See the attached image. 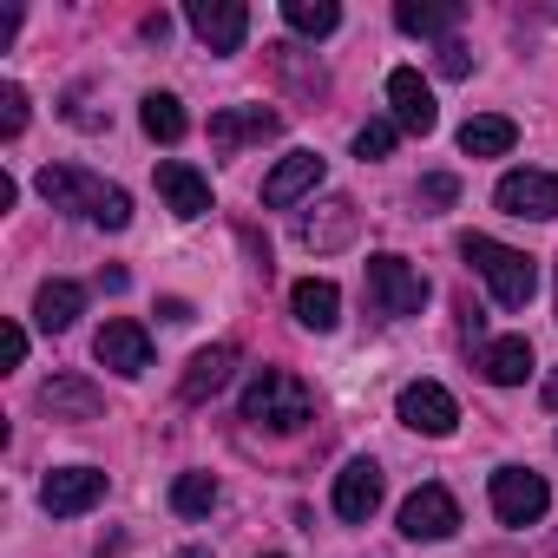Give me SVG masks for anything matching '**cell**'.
I'll return each instance as SVG.
<instances>
[{
  "instance_id": "12",
  "label": "cell",
  "mask_w": 558,
  "mask_h": 558,
  "mask_svg": "<svg viewBox=\"0 0 558 558\" xmlns=\"http://www.w3.org/2000/svg\"><path fill=\"white\" fill-rule=\"evenodd\" d=\"M283 132V112H269V106H223L210 119V145L217 151H243V145H263Z\"/></svg>"
},
{
  "instance_id": "20",
  "label": "cell",
  "mask_w": 558,
  "mask_h": 558,
  "mask_svg": "<svg viewBox=\"0 0 558 558\" xmlns=\"http://www.w3.org/2000/svg\"><path fill=\"white\" fill-rule=\"evenodd\" d=\"M460 0H401V8H395V27L401 34H414V40H453V27H460Z\"/></svg>"
},
{
  "instance_id": "34",
  "label": "cell",
  "mask_w": 558,
  "mask_h": 558,
  "mask_svg": "<svg viewBox=\"0 0 558 558\" xmlns=\"http://www.w3.org/2000/svg\"><path fill=\"white\" fill-rule=\"evenodd\" d=\"M125 283H132V276H125V269H119V263H112V269H99V290H112V296H119V290H125Z\"/></svg>"
},
{
  "instance_id": "25",
  "label": "cell",
  "mask_w": 558,
  "mask_h": 558,
  "mask_svg": "<svg viewBox=\"0 0 558 558\" xmlns=\"http://www.w3.org/2000/svg\"><path fill=\"white\" fill-rule=\"evenodd\" d=\"M138 125H145V138H158V145H178V138L191 132V119H184V106H178L171 93H145V99H138Z\"/></svg>"
},
{
  "instance_id": "5",
  "label": "cell",
  "mask_w": 558,
  "mask_h": 558,
  "mask_svg": "<svg viewBox=\"0 0 558 558\" xmlns=\"http://www.w3.org/2000/svg\"><path fill=\"white\" fill-rule=\"evenodd\" d=\"M401 532H408L414 545L453 538V532H460V499H453L447 486H414V493L401 499Z\"/></svg>"
},
{
  "instance_id": "37",
  "label": "cell",
  "mask_w": 558,
  "mask_h": 558,
  "mask_svg": "<svg viewBox=\"0 0 558 558\" xmlns=\"http://www.w3.org/2000/svg\"><path fill=\"white\" fill-rule=\"evenodd\" d=\"M269 558H276V551H269Z\"/></svg>"
},
{
  "instance_id": "21",
  "label": "cell",
  "mask_w": 558,
  "mask_h": 558,
  "mask_svg": "<svg viewBox=\"0 0 558 558\" xmlns=\"http://www.w3.org/2000/svg\"><path fill=\"white\" fill-rule=\"evenodd\" d=\"M290 310H296V323H303V329L329 336V329L342 323V290L329 283V276H303V283L290 290Z\"/></svg>"
},
{
  "instance_id": "24",
  "label": "cell",
  "mask_w": 558,
  "mask_h": 558,
  "mask_svg": "<svg viewBox=\"0 0 558 558\" xmlns=\"http://www.w3.org/2000/svg\"><path fill=\"white\" fill-rule=\"evenodd\" d=\"M512 145H519V125L499 119V112H480V119L460 125V151H466V158H506Z\"/></svg>"
},
{
  "instance_id": "18",
  "label": "cell",
  "mask_w": 558,
  "mask_h": 558,
  "mask_svg": "<svg viewBox=\"0 0 558 558\" xmlns=\"http://www.w3.org/2000/svg\"><path fill=\"white\" fill-rule=\"evenodd\" d=\"M473 368L493 388H519V381H532V342L525 336H493V342L473 349Z\"/></svg>"
},
{
  "instance_id": "4",
  "label": "cell",
  "mask_w": 558,
  "mask_h": 558,
  "mask_svg": "<svg viewBox=\"0 0 558 558\" xmlns=\"http://www.w3.org/2000/svg\"><path fill=\"white\" fill-rule=\"evenodd\" d=\"M545 506H551V486L538 473H525V466H499L493 473V519L499 525H538Z\"/></svg>"
},
{
  "instance_id": "2",
  "label": "cell",
  "mask_w": 558,
  "mask_h": 558,
  "mask_svg": "<svg viewBox=\"0 0 558 558\" xmlns=\"http://www.w3.org/2000/svg\"><path fill=\"white\" fill-rule=\"evenodd\" d=\"M460 256L486 276V290H493V303L499 310H525L532 296H538V269H532V256L525 250H506L499 236H460Z\"/></svg>"
},
{
  "instance_id": "7",
  "label": "cell",
  "mask_w": 558,
  "mask_h": 558,
  "mask_svg": "<svg viewBox=\"0 0 558 558\" xmlns=\"http://www.w3.org/2000/svg\"><path fill=\"white\" fill-rule=\"evenodd\" d=\"M493 204H499L506 217L545 223V217H558V171H506V178L493 184Z\"/></svg>"
},
{
  "instance_id": "29",
  "label": "cell",
  "mask_w": 558,
  "mask_h": 558,
  "mask_svg": "<svg viewBox=\"0 0 558 558\" xmlns=\"http://www.w3.org/2000/svg\"><path fill=\"white\" fill-rule=\"evenodd\" d=\"M453 197H460V178H453V171H427V178H421V191H414V204H421L427 217H434V210H447Z\"/></svg>"
},
{
  "instance_id": "6",
  "label": "cell",
  "mask_w": 558,
  "mask_h": 558,
  "mask_svg": "<svg viewBox=\"0 0 558 558\" xmlns=\"http://www.w3.org/2000/svg\"><path fill=\"white\" fill-rule=\"evenodd\" d=\"M395 414H401V427H414V434H427V440H447V434L460 427V401H453L440 381H408L401 401H395Z\"/></svg>"
},
{
  "instance_id": "33",
  "label": "cell",
  "mask_w": 558,
  "mask_h": 558,
  "mask_svg": "<svg viewBox=\"0 0 558 558\" xmlns=\"http://www.w3.org/2000/svg\"><path fill=\"white\" fill-rule=\"evenodd\" d=\"M158 316H165V323H191V303H184V296H165Z\"/></svg>"
},
{
  "instance_id": "27",
  "label": "cell",
  "mask_w": 558,
  "mask_h": 558,
  "mask_svg": "<svg viewBox=\"0 0 558 558\" xmlns=\"http://www.w3.org/2000/svg\"><path fill=\"white\" fill-rule=\"evenodd\" d=\"M217 499H223V493H217L210 473H178V486H171V512H178V519H210Z\"/></svg>"
},
{
  "instance_id": "13",
  "label": "cell",
  "mask_w": 558,
  "mask_h": 558,
  "mask_svg": "<svg viewBox=\"0 0 558 558\" xmlns=\"http://www.w3.org/2000/svg\"><path fill=\"white\" fill-rule=\"evenodd\" d=\"M34 184H40V197H47L53 210H80V217H93V210H99V197L112 191V184H99V178H93V171H80V165H47Z\"/></svg>"
},
{
  "instance_id": "15",
  "label": "cell",
  "mask_w": 558,
  "mask_h": 558,
  "mask_svg": "<svg viewBox=\"0 0 558 558\" xmlns=\"http://www.w3.org/2000/svg\"><path fill=\"white\" fill-rule=\"evenodd\" d=\"M381 466L375 460H349L342 473H336V519H349V525H368L375 519V506H381Z\"/></svg>"
},
{
  "instance_id": "36",
  "label": "cell",
  "mask_w": 558,
  "mask_h": 558,
  "mask_svg": "<svg viewBox=\"0 0 558 558\" xmlns=\"http://www.w3.org/2000/svg\"><path fill=\"white\" fill-rule=\"evenodd\" d=\"M551 296H558V283H551Z\"/></svg>"
},
{
  "instance_id": "30",
  "label": "cell",
  "mask_w": 558,
  "mask_h": 558,
  "mask_svg": "<svg viewBox=\"0 0 558 558\" xmlns=\"http://www.w3.org/2000/svg\"><path fill=\"white\" fill-rule=\"evenodd\" d=\"M27 132V93L8 80V86H0V138H21Z\"/></svg>"
},
{
  "instance_id": "1",
  "label": "cell",
  "mask_w": 558,
  "mask_h": 558,
  "mask_svg": "<svg viewBox=\"0 0 558 558\" xmlns=\"http://www.w3.org/2000/svg\"><path fill=\"white\" fill-rule=\"evenodd\" d=\"M243 421L269 427V434H296V427L316 421V388L290 368H256L250 388H243Z\"/></svg>"
},
{
  "instance_id": "28",
  "label": "cell",
  "mask_w": 558,
  "mask_h": 558,
  "mask_svg": "<svg viewBox=\"0 0 558 558\" xmlns=\"http://www.w3.org/2000/svg\"><path fill=\"white\" fill-rule=\"evenodd\" d=\"M395 138H401V125H395V119H368V125L355 132V158H362V165H368V158H388V151H395Z\"/></svg>"
},
{
  "instance_id": "26",
  "label": "cell",
  "mask_w": 558,
  "mask_h": 558,
  "mask_svg": "<svg viewBox=\"0 0 558 558\" xmlns=\"http://www.w3.org/2000/svg\"><path fill=\"white\" fill-rule=\"evenodd\" d=\"M283 21L303 40H329L342 27V8H336V0H283Z\"/></svg>"
},
{
  "instance_id": "23",
  "label": "cell",
  "mask_w": 558,
  "mask_h": 558,
  "mask_svg": "<svg viewBox=\"0 0 558 558\" xmlns=\"http://www.w3.org/2000/svg\"><path fill=\"white\" fill-rule=\"evenodd\" d=\"M230 368H236V342H210V349H197L191 368H184V401H210V395L230 381Z\"/></svg>"
},
{
  "instance_id": "9",
  "label": "cell",
  "mask_w": 558,
  "mask_h": 558,
  "mask_svg": "<svg viewBox=\"0 0 558 558\" xmlns=\"http://www.w3.org/2000/svg\"><path fill=\"white\" fill-rule=\"evenodd\" d=\"M106 499V473L99 466H53L47 486H40V506L53 519H73V512H93Z\"/></svg>"
},
{
  "instance_id": "35",
  "label": "cell",
  "mask_w": 558,
  "mask_h": 558,
  "mask_svg": "<svg viewBox=\"0 0 558 558\" xmlns=\"http://www.w3.org/2000/svg\"><path fill=\"white\" fill-rule=\"evenodd\" d=\"M178 558H210V551H204V545H184V551H178Z\"/></svg>"
},
{
  "instance_id": "3",
  "label": "cell",
  "mask_w": 558,
  "mask_h": 558,
  "mask_svg": "<svg viewBox=\"0 0 558 558\" xmlns=\"http://www.w3.org/2000/svg\"><path fill=\"white\" fill-rule=\"evenodd\" d=\"M362 283H368L375 316L408 323V316H421V310H427V276H421L408 256H395V250H381V256H368V263H362Z\"/></svg>"
},
{
  "instance_id": "8",
  "label": "cell",
  "mask_w": 558,
  "mask_h": 558,
  "mask_svg": "<svg viewBox=\"0 0 558 558\" xmlns=\"http://www.w3.org/2000/svg\"><path fill=\"white\" fill-rule=\"evenodd\" d=\"M184 21H191V34H197L217 60H223V53H236V47H243V34H250V8H243V0H191Z\"/></svg>"
},
{
  "instance_id": "10",
  "label": "cell",
  "mask_w": 558,
  "mask_h": 558,
  "mask_svg": "<svg viewBox=\"0 0 558 558\" xmlns=\"http://www.w3.org/2000/svg\"><path fill=\"white\" fill-rule=\"evenodd\" d=\"M93 355H99V368H112V375H125V381H138L145 368H151V336L138 329V323H106L99 336H93Z\"/></svg>"
},
{
  "instance_id": "14",
  "label": "cell",
  "mask_w": 558,
  "mask_h": 558,
  "mask_svg": "<svg viewBox=\"0 0 558 558\" xmlns=\"http://www.w3.org/2000/svg\"><path fill=\"white\" fill-rule=\"evenodd\" d=\"M40 414H47V421H73V427H86V421L106 414V395H99L86 375H53V381L40 388Z\"/></svg>"
},
{
  "instance_id": "32",
  "label": "cell",
  "mask_w": 558,
  "mask_h": 558,
  "mask_svg": "<svg viewBox=\"0 0 558 558\" xmlns=\"http://www.w3.org/2000/svg\"><path fill=\"white\" fill-rule=\"evenodd\" d=\"M0 355H8V368L27 362V329H21V323H8V336H0Z\"/></svg>"
},
{
  "instance_id": "17",
  "label": "cell",
  "mask_w": 558,
  "mask_h": 558,
  "mask_svg": "<svg viewBox=\"0 0 558 558\" xmlns=\"http://www.w3.org/2000/svg\"><path fill=\"white\" fill-rule=\"evenodd\" d=\"M158 197L171 204V217H204L210 210V178L197 171V165H184V158H165L158 165Z\"/></svg>"
},
{
  "instance_id": "19",
  "label": "cell",
  "mask_w": 558,
  "mask_h": 558,
  "mask_svg": "<svg viewBox=\"0 0 558 558\" xmlns=\"http://www.w3.org/2000/svg\"><path fill=\"white\" fill-rule=\"evenodd\" d=\"M355 223H362V210H355V197H329V204H316V217H303V250H342V243H355Z\"/></svg>"
},
{
  "instance_id": "22",
  "label": "cell",
  "mask_w": 558,
  "mask_h": 558,
  "mask_svg": "<svg viewBox=\"0 0 558 558\" xmlns=\"http://www.w3.org/2000/svg\"><path fill=\"white\" fill-rule=\"evenodd\" d=\"M80 310H86V290H80V283H66V276L40 283V296H34V323H40L47 336H66V329L80 323Z\"/></svg>"
},
{
  "instance_id": "31",
  "label": "cell",
  "mask_w": 558,
  "mask_h": 558,
  "mask_svg": "<svg viewBox=\"0 0 558 558\" xmlns=\"http://www.w3.org/2000/svg\"><path fill=\"white\" fill-rule=\"evenodd\" d=\"M440 73H447V80H466V73H473V53H466V40H447V47H440Z\"/></svg>"
},
{
  "instance_id": "16",
  "label": "cell",
  "mask_w": 558,
  "mask_h": 558,
  "mask_svg": "<svg viewBox=\"0 0 558 558\" xmlns=\"http://www.w3.org/2000/svg\"><path fill=\"white\" fill-rule=\"evenodd\" d=\"M316 184H323V158H316V151H290V158H276V171L263 178V204H269V210H290V204H303Z\"/></svg>"
},
{
  "instance_id": "11",
  "label": "cell",
  "mask_w": 558,
  "mask_h": 558,
  "mask_svg": "<svg viewBox=\"0 0 558 558\" xmlns=\"http://www.w3.org/2000/svg\"><path fill=\"white\" fill-rule=\"evenodd\" d=\"M388 106H395V125H401V132H421V138H427V132L440 125L434 86H427L414 66H395V73H388Z\"/></svg>"
}]
</instances>
